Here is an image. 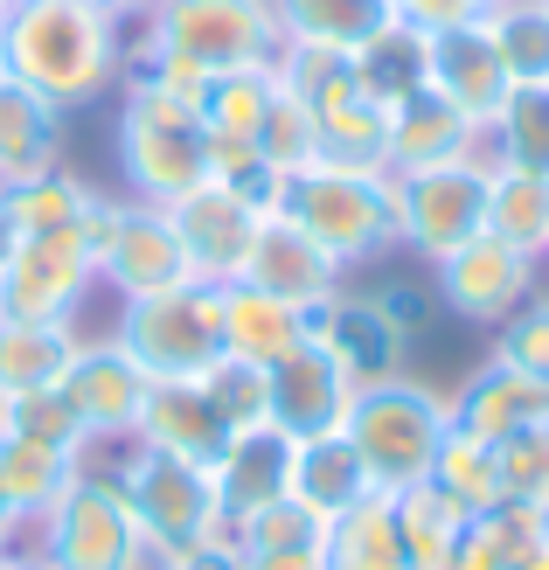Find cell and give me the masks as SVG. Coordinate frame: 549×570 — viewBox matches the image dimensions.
<instances>
[{
    "label": "cell",
    "instance_id": "d4e9b609",
    "mask_svg": "<svg viewBox=\"0 0 549 570\" xmlns=\"http://www.w3.org/2000/svg\"><path fill=\"white\" fill-rule=\"evenodd\" d=\"M63 119L70 111H56L28 83L0 77V188H21L63 160Z\"/></svg>",
    "mask_w": 549,
    "mask_h": 570
},
{
    "label": "cell",
    "instance_id": "30bf717a",
    "mask_svg": "<svg viewBox=\"0 0 549 570\" xmlns=\"http://www.w3.org/2000/svg\"><path fill=\"white\" fill-rule=\"evenodd\" d=\"M487 175L494 160H445V167H418V175H390V203H396V244L418 250L424 265H439L445 250L487 230Z\"/></svg>",
    "mask_w": 549,
    "mask_h": 570
},
{
    "label": "cell",
    "instance_id": "db71d44e",
    "mask_svg": "<svg viewBox=\"0 0 549 570\" xmlns=\"http://www.w3.org/2000/svg\"><path fill=\"white\" fill-rule=\"evenodd\" d=\"M147 570H160V557H154V563H147Z\"/></svg>",
    "mask_w": 549,
    "mask_h": 570
},
{
    "label": "cell",
    "instance_id": "f907efd6",
    "mask_svg": "<svg viewBox=\"0 0 549 570\" xmlns=\"http://www.w3.org/2000/svg\"><path fill=\"white\" fill-rule=\"evenodd\" d=\"M154 8V0H119V14H147Z\"/></svg>",
    "mask_w": 549,
    "mask_h": 570
},
{
    "label": "cell",
    "instance_id": "4fadbf2b",
    "mask_svg": "<svg viewBox=\"0 0 549 570\" xmlns=\"http://www.w3.org/2000/svg\"><path fill=\"white\" fill-rule=\"evenodd\" d=\"M56 390H63L77 432L91 439V452H98V445H126V439H133L139 404H147V368H139L111 334H105V341L84 334Z\"/></svg>",
    "mask_w": 549,
    "mask_h": 570
},
{
    "label": "cell",
    "instance_id": "c3c4849f",
    "mask_svg": "<svg viewBox=\"0 0 549 570\" xmlns=\"http://www.w3.org/2000/svg\"><path fill=\"white\" fill-rule=\"evenodd\" d=\"M0 570H56L36 543H21V550H8V557H0Z\"/></svg>",
    "mask_w": 549,
    "mask_h": 570
},
{
    "label": "cell",
    "instance_id": "60d3db41",
    "mask_svg": "<svg viewBox=\"0 0 549 570\" xmlns=\"http://www.w3.org/2000/svg\"><path fill=\"white\" fill-rule=\"evenodd\" d=\"M0 432H8V439H42V445H77V452H91V439L77 432V417H70V404H63V390L0 396Z\"/></svg>",
    "mask_w": 549,
    "mask_h": 570
},
{
    "label": "cell",
    "instance_id": "9a60e30c",
    "mask_svg": "<svg viewBox=\"0 0 549 570\" xmlns=\"http://www.w3.org/2000/svg\"><path fill=\"white\" fill-rule=\"evenodd\" d=\"M237 278L257 285V293H272V299H285V306H300V313H321L341 285H349V272H341L327 250L300 230V223H285L278 209L257 216V237L244 250V272Z\"/></svg>",
    "mask_w": 549,
    "mask_h": 570
},
{
    "label": "cell",
    "instance_id": "4316f807",
    "mask_svg": "<svg viewBox=\"0 0 549 570\" xmlns=\"http://www.w3.org/2000/svg\"><path fill=\"white\" fill-rule=\"evenodd\" d=\"M98 203H105V188H98L91 175H77L70 160H56L49 175L21 181V188H0V209L14 216V230H21V237H49V230H84Z\"/></svg>",
    "mask_w": 549,
    "mask_h": 570
},
{
    "label": "cell",
    "instance_id": "7402d4cb",
    "mask_svg": "<svg viewBox=\"0 0 549 570\" xmlns=\"http://www.w3.org/2000/svg\"><path fill=\"white\" fill-rule=\"evenodd\" d=\"M133 445L182 452V460H195V466H216V452L229 445V424H223V411L209 404V390H202V383H147Z\"/></svg>",
    "mask_w": 549,
    "mask_h": 570
},
{
    "label": "cell",
    "instance_id": "4dcf8cb0",
    "mask_svg": "<svg viewBox=\"0 0 549 570\" xmlns=\"http://www.w3.org/2000/svg\"><path fill=\"white\" fill-rule=\"evenodd\" d=\"M390 515H396V535H403V557H411V570H445L459 535H467V508L445 501L431 480H418V488L390 494Z\"/></svg>",
    "mask_w": 549,
    "mask_h": 570
},
{
    "label": "cell",
    "instance_id": "8d00e7d4",
    "mask_svg": "<svg viewBox=\"0 0 549 570\" xmlns=\"http://www.w3.org/2000/svg\"><path fill=\"white\" fill-rule=\"evenodd\" d=\"M487 36H494L514 91H549V0H494Z\"/></svg>",
    "mask_w": 549,
    "mask_h": 570
},
{
    "label": "cell",
    "instance_id": "52a82bcc",
    "mask_svg": "<svg viewBox=\"0 0 549 570\" xmlns=\"http://www.w3.org/2000/svg\"><path fill=\"white\" fill-rule=\"evenodd\" d=\"M28 543H36L56 570H147L154 563L147 535H139L111 466H98V452H91V466L70 480V494L36 522Z\"/></svg>",
    "mask_w": 549,
    "mask_h": 570
},
{
    "label": "cell",
    "instance_id": "277c9868",
    "mask_svg": "<svg viewBox=\"0 0 549 570\" xmlns=\"http://www.w3.org/2000/svg\"><path fill=\"white\" fill-rule=\"evenodd\" d=\"M285 223L327 250L341 272L375 265L383 250H396V203H390V175H369V167H334V160H306L285 167L272 181V203Z\"/></svg>",
    "mask_w": 549,
    "mask_h": 570
},
{
    "label": "cell",
    "instance_id": "d590c367",
    "mask_svg": "<svg viewBox=\"0 0 549 570\" xmlns=\"http://www.w3.org/2000/svg\"><path fill=\"white\" fill-rule=\"evenodd\" d=\"M431 488H439L445 501H459L467 515H494V508L508 501L501 494V445H487L473 432H445L439 445V460H431Z\"/></svg>",
    "mask_w": 549,
    "mask_h": 570
},
{
    "label": "cell",
    "instance_id": "8fae6325",
    "mask_svg": "<svg viewBox=\"0 0 549 570\" xmlns=\"http://www.w3.org/2000/svg\"><path fill=\"white\" fill-rule=\"evenodd\" d=\"M431 293H439V306L459 313V321L501 327L529 293H542V258H529V250H514V244L480 230V237H467L459 250H445V258L431 265Z\"/></svg>",
    "mask_w": 549,
    "mask_h": 570
},
{
    "label": "cell",
    "instance_id": "6f0895ef",
    "mask_svg": "<svg viewBox=\"0 0 549 570\" xmlns=\"http://www.w3.org/2000/svg\"><path fill=\"white\" fill-rule=\"evenodd\" d=\"M0 77H8V63H0Z\"/></svg>",
    "mask_w": 549,
    "mask_h": 570
},
{
    "label": "cell",
    "instance_id": "6da1fadb",
    "mask_svg": "<svg viewBox=\"0 0 549 570\" xmlns=\"http://www.w3.org/2000/svg\"><path fill=\"white\" fill-rule=\"evenodd\" d=\"M0 63L56 111H91L126 83V14L98 0H14L0 14Z\"/></svg>",
    "mask_w": 549,
    "mask_h": 570
},
{
    "label": "cell",
    "instance_id": "3957f363",
    "mask_svg": "<svg viewBox=\"0 0 549 570\" xmlns=\"http://www.w3.org/2000/svg\"><path fill=\"white\" fill-rule=\"evenodd\" d=\"M111 160H119V195L139 203H175V195L209 181V126L195 111V83L175 77H126L119 111H111Z\"/></svg>",
    "mask_w": 549,
    "mask_h": 570
},
{
    "label": "cell",
    "instance_id": "ffe728a7",
    "mask_svg": "<svg viewBox=\"0 0 549 570\" xmlns=\"http://www.w3.org/2000/svg\"><path fill=\"white\" fill-rule=\"evenodd\" d=\"M445 411H452L459 432H473L487 445H508V439L542 432V424H549V383L514 376L508 362L487 355L480 368H467V376L445 390Z\"/></svg>",
    "mask_w": 549,
    "mask_h": 570
},
{
    "label": "cell",
    "instance_id": "7a4b0ae2",
    "mask_svg": "<svg viewBox=\"0 0 549 570\" xmlns=\"http://www.w3.org/2000/svg\"><path fill=\"white\" fill-rule=\"evenodd\" d=\"M272 0H154L147 14H126V77H229L272 70L278 56Z\"/></svg>",
    "mask_w": 549,
    "mask_h": 570
},
{
    "label": "cell",
    "instance_id": "836d02e7",
    "mask_svg": "<svg viewBox=\"0 0 549 570\" xmlns=\"http://www.w3.org/2000/svg\"><path fill=\"white\" fill-rule=\"evenodd\" d=\"M383 132H390V111L355 83L349 98H334L327 111H313V139H321V154H313V160L369 167V175H383Z\"/></svg>",
    "mask_w": 549,
    "mask_h": 570
},
{
    "label": "cell",
    "instance_id": "484cf974",
    "mask_svg": "<svg viewBox=\"0 0 549 570\" xmlns=\"http://www.w3.org/2000/svg\"><path fill=\"white\" fill-rule=\"evenodd\" d=\"M369 494H375L369 488V466H362V452L349 445V432H313V439L293 445V501H306L313 515L341 522Z\"/></svg>",
    "mask_w": 549,
    "mask_h": 570
},
{
    "label": "cell",
    "instance_id": "603a6c76",
    "mask_svg": "<svg viewBox=\"0 0 549 570\" xmlns=\"http://www.w3.org/2000/svg\"><path fill=\"white\" fill-rule=\"evenodd\" d=\"M327 515H313L306 501H272L257 508V515H244L237 529H223L229 543H237V557L251 570H327Z\"/></svg>",
    "mask_w": 549,
    "mask_h": 570
},
{
    "label": "cell",
    "instance_id": "ba28073f",
    "mask_svg": "<svg viewBox=\"0 0 549 570\" xmlns=\"http://www.w3.org/2000/svg\"><path fill=\"white\" fill-rule=\"evenodd\" d=\"M111 341L147 368V383H202L223 362L216 285H175L154 299H119Z\"/></svg>",
    "mask_w": 549,
    "mask_h": 570
},
{
    "label": "cell",
    "instance_id": "91938a15",
    "mask_svg": "<svg viewBox=\"0 0 549 570\" xmlns=\"http://www.w3.org/2000/svg\"><path fill=\"white\" fill-rule=\"evenodd\" d=\"M0 557H8V550H0Z\"/></svg>",
    "mask_w": 549,
    "mask_h": 570
},
{
    "label": "cell",
    "instance_id": "5b68a950",
    "mask_svg": "<svg viewBox=\"0 0 549 570\" xmlns=\"http://www.w3.org/2000/svg\"><path fill=\"white\" fill-rule=\"evenodd\" d=\"M341 432H349V445L362 452L369 488L375 494H403V488H418V480H431V460H439V445L452 432V411H445V390H431V383H418L411 368H403V376H383V383L355 390Z\"/></svg>",
    "mask_w": 549,
    "mask_h": 570
},
{
    "label": "cell",
    "instance_id": "b9f144b4",
    "mask_svg": "<svg viewBox=\"0 0 549 570\" xmlns=\"http://www.w3.org/2000/svg\"><path fill=\"white\" fill-rule=\"evenodd\" d=\"M202 390H209V404L223 411L229 432H244V424H265V417H272L265 368H251V362H237V355H223L209 376H202Z\"/></svg>",
    "mask_w": 549,
    "mask_h": 570
},
{
    "label": "cell",
    "instance_id": "11a10c76",
    "mask_svg": "<svg viewBox=\"0 0 549 570\" xmlns=\"http://www.w3.org/2000/svg\"><path fill=\"white\" fill-rule=\"evenodd\" d=\"M375 8H390V0H375Z\"/></svg>",
    "mask_w": 549,
    "mask_h": 570
},
{
    "label": "cell",
    "instance_id": "e575fe53",
    "mask_svg": "<svg viewBox=\"0 0 549 570\" xmlns=\"http://www.w3.org/2000/svg\"><path fill=\"white\" fill-rule=\"evenodd\" d=\"M390 8L375 0H272V21H278V42H306V49H362L369 28L383 21Z\"/></svg>",
    "mask_w": 549,
    "mask_h": 570
},
{
    "label": "cell",
    "instance_id": "e0dca14e",
    "mask_svg": "<svg viewBox=\"0 0 549 570\" xmlns=\"http://www.w3.org/2000/svg\"><path fill=\"white\" fill-rule=\"evenodd\" d=\"M293 445L300 439L285 432V424H272V417L229 432V445L216 452V466H209L223 529H237L244 515H257V508H272V501L293 494Z\"/></svg>",
    "mask_w": 549,
    "mask_h": 570
},
{
    "label": "cell",
    "instance_id": "816d5d0a",
    "mask_svg": "<svg viewBox=\"0 0 549 570\" xmlns=\"http://www.w3.org/2000/svg\"><path fill=\"white\" fill-rule=\"evenodd\" d=\"M98 8H111V14H119V0H98Z\"/></svg>",
    "mask_w": 549,
    "mask_h": 570
},
{
    "label": "cell",
    "instance_id": "8992f818",
    "mask_svg": "<svg viewBox=\"0 0 549 570\" xmlns=\"http://www.w3.org/2000/svg\"><path fill=\"white\" fill-rule=\"evenodd\" d=\"M111 480H119V494L133 508L139 535H147L154 557H182L195 543H209L223 535V515H216V480L209 466L182 460V452H154V445H111Z\"/></svg>",
    "mask_w": 549,
    "mask_h": 570
},
{
    "label": "cell",
    "instance_id": "2e32d148",
    "mask_svg": "<svg viewBox=\"0 0 549 570\" xmlns=\"http://www.w3.org/2000/svg\"><path fill=\"white\" fill-rule=\"evenodd\" d=\"M306 334L321 341V348L349 368V383H383V376H403L411 368V334H403L383 306H375V293H341L321 306V313H306Z\"/></svg>",
    "mask_w": 549,
    "mask_h": 570
},
{
    "label": "cell",
    "instance_id": "44dd1931",
    "mask_svg": "<svg viewBox=\"0 0 549 570\" xmlns=\"http://www.w3.org/2000/svg\"><path fill=\"white\" fill-rule=\"evenodd\" d=\"M424 77H431V91L452 98V105L467 111V119H480V126H494V111H501L508 91H514V77H508V63H501L494 36H487V21H467V28L431 36Z\"/></svg>",
    "mask_w": 549,
    "mask_h": 570
},
{
    "label": "cell",
    "instance_id": "bcb514c9",
    "mask_svg": "<svg viewBox=\"0 0 549 570\" xmlns=\"http://www.w3.org/2000/svg\"><path fill=\"white\" fill-rule=\"evenodd\" d=\"M160 570H251V563L237 557V543H229V535H209V543H195V550H182V557H160Z\"/></svg>",
    "mask_w": 549,
    "mask_h": 570
},
{
    "label": "cell",
    "instance_id": "1f68e13d",
    "mask_svg": "<svg viewBox=\"0 0 549 570\" xmlns=\"http://www.w3.org/2000/svg\"><path fill=\"white\" fill-rule=\"evenodd\" d=\"M272 105H278V77L272 70H229V77H202L195 83V111H202V126H209V139H251L257 147Z\"/></svg>",
    "mask_w": 549,
    "mask_h": 570
},
{
    "label": "cell",
    "instance_id": "d6a6232c",
    "mask_svg": "<svg viewBox=\"0 0 549 570\" xmlns=\"http://www.w3.org/2000/svg\"><path fill=\"white\" fill-rule=\"evenodd\" d=\"M487 237L542 258L549 250V175L494 167V175H487Z\"/></svg>",
    "mask_w": 549,
    "mask_h": 570
},
{
    "label": "cell",
    "instance_id": "ee69618b",
    "mask_svg": "<svg viewBox=\"0 0 549 570\" xmlns=\"http://www.w3.org/2000/svg\"><path fill=\"white\" fill-rule=\"evenodd\" d=\"M494 0H390V14L418 36H445V28H467V21H487Z\"/></svg>",
    "mask_w": 549,
    "mask_h": 570
},
{
    "label": "cell",
    "instance_id": "f1b7e54d",
    "mask_svg": "<svg viewBox=\"0 0 549 570\" xmlns=\"http://www.w3.org/2000/svg\"><path fill=\"white\" fill-rule=\"evenodd\" d=\"M77 341V321H0V396L56 390Z\"/></svg>",
    "mask_w": 549,
    "mask_h": 570
},
{
    "label": "cell",
    "instance_id": "74e56055",
    "mask_svg": "<svg viewBox=\"0 0 549 570\" xmlns=\"http://www.w3.org/2000/svg\"><path fill=\"white\" fill-rule=\"evenodd\" d=\"M327 570H411L396 515H390V494H369L362 508H349L327 529Z\"/></svg>",
    "mask_w": 549,
    "mask_h": 570
},
{
    "label": "cell",
    "instance_id": "ac0fdd59",
    "mask_svg": "<svg viewBox=\"0 0 549 570\" xmlns=\"http://www.w3.org/2000/svg\"><path fill=\"white\" fill-rule=\"evenodd\" d=\"M445 160H487V126L424 83L403 105H390L383 175H418V167H445Z\"/></svg>",
    "mask_w": 549,
    "mask_h": 570
},
{
    "label": "cell",
    "instance_id": "f546056e",
    "mask_svg": "<svg viewBox=\"0 0 549 570\" xmlns=\"http://www.w3.org/2000/svg\"><path fill=\"white\" fill-rule=\"evenodd\" d=\"M424 49H431V36H418V28H403L396 14H383L369 28V42L362 49H349V63H355V83L375 98V105H403L411 91H424Z\"/></svg>",
    "mask_w": 549,
    "mask_h": 570
},
{
    "label": "cell",
    "instance_id": "681fc988",
    "mask_svg": "<svg viewBox=\"0 0 549 570\" xmlns=\"http://www.w3.org/2000/svg\"><path fill=\"white\" fill-rule=\"evenodd\" d=\"M14 244H21V230H14V216L0 209V272H8V258H14Z\"/></svg>",
    "mask_w": 549,
    "mask_h": 570
},
{
    "label": "cell",
    "instance_id": "9c48e42d",
    "mask_svg": "<svg viewBox=\"0 0 549 570\" xmlns=\"http://www.w3.org/2000/svg\"><path fill=\"white\" fill-rule=\"evenodd\" d=\"M84 244H91L98 285H111L119 299H154L175 293V285H202L182 258V237L167 223L160 203H139V195H105L84 223Z\"/></svg>",
    "mask_w": 549,
    "mask_h": 570
},
{
    "label": "cell",
    "instance_id": "cb8c5ba5",
    "mask_svg": "<svg viewBox=\"0 0 549 570\" xmlns=\"http://www.w3.org/2000/svg\"><path fill=\"white\" fill-rule=\"evenodd\" d=\"M216 321H223V355H237L251 368H272L278 355H293L306 341V313L285 306L257 285H216Z\"/></svg>",
    "mask_w": 549,
    "mask_h": 570
},
{
    "label": "cell",
    "instance_id": "7dc6e473",
    "mask_svg": "<svg viewBox=\"0 0 549 570\" xmlns=\"http://www.w3.org/2000/svg\"><path fill=\"white\" fill-rule=\"evenodd\" d=\"M28 543V515L14 508V494H8V480H0V550H21Z\"/></svg>",
    "mask_w": 549,
    "mask_h": 570
},
{
    "label": "cell",
    "instance_id": "7c38bea8",
    "mask_svg": "<svg viewBox=\"0 0 549 570\" xmlns=\"http://www.w3.org/2000/svg\"><path fill=\"white\" fill-rule=\"evenodd\" d=\"M98 293V265L84 230L21 237L8 272H0V306L8 321H77V306Z\"/></svg>",
    "mask_w": 549,
    "mask_h": 570
},
{
    "label": "cell",
    "instance_id": "7bdbcfd3",
    "mask_svg": "<svg viewBox=\"0 0 549 570\" xmlns=\"http://www.w3.org/2000/svg\"><path fill=\"white\" fill-rule=\"evenodd\" d=\"M501 494H508L514 508H536V515H549V424L501 445Z\"/></svg>",
    "mask_w": 549,
    "mask_h": 570
},
{
    "label": "cell",
    "instance_id": "9f6ffc18",
    "mask_svg": "<svg viewBox=\"0 0 549 570\" xmlns=\"http://www.w3.org/2000/svg\"><path fill=\"white\" fill-rule=\"evenodd\" d=\"M0 321H8V306H0Z\"/></svg>",
    "mask_w": 549,
    "mask_h": 570
},
{
    "label": "cell",
    "instance_id": "f35d334b",
    "mask_svg": "<svg viewBox=\"0 0 549 570\" xmlns=\"http://www.w3.org/2000/svg\"><path fill=\"white\" fill-rule=\"evenodd\" d=\"M487 160L549 175V91H508V105L487 126Z\"/></svg>",
    "mask_w": 549,
    "mask_h": 570
},
{
    "label": "cell",
    "instance_id": "f6af8a7d",
    "mask_svg": "<svg viewBox=\"0 0 549 570\" xmlns=\"http://www.w3.org/2000/svg\"><path fill=\"white\" fill-rule=\"evenodd\" d=\"M375 306H383L390 321L418 341V334H424V321L439 313V293H431V278H424V285H383V293H375Z\"/></svg>",
    "mask_w": 549,
    "mask_h": 570
},
{
    "label": "cell",
    "instance_id": "ab89813d",
    "mask_svg": "<svg viewBox=\"0 0 549 570\" xmlns=\"http://www.w3.org/2000/svg\"><path fill=\"white\" fill-rule=\"evenodd\" d=\"M487 355L508 362L514 376L549 383V293H529L522 306H514L508 321L494 327V348H487Z\"/></svg>",
    "mask_w": 549,
    "mask_h": 570
},
{
    "label": "cell",
    "instance_id": "680465c9",
    "mask_svg": "<svg viewBox=\"0 0 549 570\" xmlns=\"http://www.w3.org/2000/svg\"><path fill=\"white\" fill-rule=\"evenodd\" d=\"M542 265H549V250H542Z\"/></svg>",
    "mask_w": 549,
    "mask_h": 570
},
{
    "label": "cell",
    "instance_id": "d6986e66",
    "mask_svg": "<svg viewBox=\"0 0 549 570\" xmlns=\"http://www.w3.org/2000/svg\"><path fill=\"white\" fill-rule=\"evenodd\" d=\"M265 396H272V424H285L293 439H313V432H341V417L355 404V383L321 341H300L293 355H278L265 368Z\"/></svg>",
    "mask_w": 549,
    "mask_h": 570
},
{
    "label": "cell",
    "instance_id": "f5cc1de1",
    "mask_svg": "<svg viewBox=\"0 0 549 570\" xmlns=\"http://www.w3.org/2000/svg\"><path fill=\"white\" fill-rule=\"evenodd\" d=\"M8 8H14V0H0V14H8Z\"/></svg>",
    "mask_w": 549,
    "mask_h": 570
},
{
    "label": "cell",
    "instance_id": "83f0119b",
    "mask_svg": "<svg viewBox=\"0 0 549 570\" xmlns=\"http://www.w3.org/2000/svg\"><path fill=\"white\" fill-rule=\"evenodd\" d=\"M84 466H91V452H77V445H42V439H8L0 432V480H8L14 508L28 515V535H36V522L70 494V480Z\"/></svg>",
    "mask_w": 549,
    "mask_h": 570
},
{
    "label": "cell",
    "instance_id": "5bb4252c",
    "mask_svg": "<svg viewBox=\"0 0 549 570\" xmlns=\"http://www.w3.org/2000/svg\"><path fill=\"white\" fill-rule=\"evenodd\" d=\"M257 216L265 209H257L251 195L223 188V181H202V188L167 203V223H175V237H182V258H188V272L202 285H237L244 250L257 237Z\"/></svg>",
    "mask_w": 549,
    "mask_h": 570
}]
</instances>
